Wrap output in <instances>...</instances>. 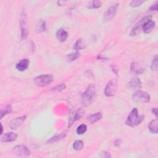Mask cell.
I'll return each mask as SVG.
<instances>
[{
	"label": "cell",
	"mask_w": 158,
	"mask_h": 158,
	"mask_svg": "<svg viewBox=\"0 0 158 158\" xmlns=\"http://www.w3.org/2000/svg\"><path fill=\"white\" fill-rule=\"evenodd\" d=\"M29 64H30V61L27 58L22 59V60H21L19 62L17 63L16 65V68L17 71L20 72H23L29 68Z\"/></svg>",
	"instance_id": "4fadbf2b"
},
{
	"label": "cell",
	"mask_w": 158,
	"mask_h": 158,
	"mask_svg": "<svg viewBox=\"0 0 158 158\" xmlns=\"http://www.w3.org/2000/svg\"><path fill=\"white\" fill-rule=\"evenodd\" d=\"M66 87H67V86L65 84H61L60 85H58L53 87V88H52L51 89V91H55V92H61V91L65 90Z\"/></svg>",
	"instance_id": "83f0119b"
},
{
	"label": "cell",
	"mask_w": 158,
	"mask_h": 158,
	"mask_svg": "<svg viewBox=\"0 0 158 158\" xmlns=\"http://www.w3.org/2000/svg\"><path fill=\"white\" fill-rule=\"evenodd\" d=\"M144 118V116L138 114V109L135 108L131 111L127 117L125 124L130 127H135L140 125Z\"/></svg>",
	"instance_id": "7a4b0ae2"
},
{
	"label": "cell",
	"mask_w": 158,
	"mask_h": 158,
	"mask_svg": "<svg viewBox=\"0 0 158 158\" xmlns=\"http://www.w3.org/2000/svg\"><path fill=\"white\" fill-rule=\"evenodd\" d=\"M84 142L82 140H76L73 143V148L75 151H81L84 148Z\"/></svg>",
	"instance_id": "603a6c76"
},
{
	"label": "cell",
	"mask_w": 158,
	"mask_h": 158,
	"mask_svg": "<svg viewBox=\"0 0 158 158\" xmlns=\"http://www.w3.org/2000/svg\"><path fill=\"white\" fill-rule=\"evenodd\" d=\"M130 71L135 75H140L144 71V68L137 62H134L130 65Z\"/></svg>",
	"instance_id": "8fae6325"
},
{
	"label": "cell",
	"mask_w": 158,
	"mask_h": 158,
	"mask_svg": "<svg viewBox=\"0 0 158 158\" xmlns=\"http://www.w3.org/2000/svg\"><path fill=\"white\" fill-rule=\"evenodd\" d=\"M151 70L153 71H156L157 69V56L155 55L152 60L151 65H150Z\"/></svg>",
	"instance_id": "f1b7e54d"
},
{
	"label": "cell",
	"mask_w": 158,
	"mask_h": 158,
	"mask_svg": "<svg viewBox=\"0 0 158 158\" xmlns=\"http://www.w3.org/2000/svg\"><path fill=\"white\" fill-rule=\"evenodd\" d=\"M104 157H111V156L109 154V153H106V152H104Z\"/></svg>",
	"instance_id": "e575fe53"
},
{
	"label": "cell",
	"mask_w": 158,
	"mask_h": 158,
	"mask_svg": "<svg viewBox=\"0 0 158 158\" xmlns=\"http://www.w3.org/2000/svg\"><path fill=\"white\" fill-rule=\"evenodd\" d=\"M102 116L103 115L101 112H96L95 114H92L88 117V121L90 124H93L101 120Z\"/></svg>",
	"instance_id": "ac0fdd59"
},
{
	"label": "cell",
	"mask_w": 158,
	"mask_h": 158,
	"mask_svg": "<svg viewBox=\"0 0 158 158\" xmlns=\"http://www.w3.org/2000/svg\"><path fill=\"white\" fill-rule=\"evenodd\" d=\"M127 87L131 89H138L141 87V82L138 78H134L128 82Z\"/></svg>",
	"instance_id": "2e32d148"
},
{
	"label": "cell",
	"mask_w": 158,
	"mask_h": 158,
	"mask_svg": "<svg viewBox=\"0 0 158 158\" xmlns=\"http://www.w3.org/2000/svg\"><path fill=\"white\" fill-rule=\"evenodd\" d=\"M157 4H158V2H157L155 3H154L153 5H152L151 6L150 8V11H156L157 10Z\"/></svg>",
	"instance_id": "4dcf8cb0"
},
{
	"label": "cell",
	"mask_w": 158,
	"mask_h": 158,
	"mask_svg": "<svg viewBox=\"0 0 158 158\" xmlns=\"http://www.w3.org/2000/svg\"><path fill=\"white\" fill-rule=\"evenodd\" d=\"M87 130V126L85 124H82L77 127L76 132L78 135H83L86 132Z\"/></svg>",
	"instance_id": "484cf974"
},
{
	"label": "cell",
	"mask_w": 158,
	"mask_h": 158,
	"mask_svg": "<svg viewBox=\"0 0 158 158\" xmlns=\"http://www.w3.org/2000/svg\"><path fill=\"white\" fill-rule=\"evenodd\" d=\"M65 3H66V2H64V1H58V2H57L58 6H62V5H64Z\"/></svg>",
	"instance_id": "836d02e7"
},
{
	"label": "cell",
	"mask_w": 158,
	"mask_h": 158,
	"mask_svg": "<svg viewBox=\"0 0 158 158\" xmlns=\"http://www.w3.org/2000/svg\"><path fill=\"white\" fill-rule=\"evenodd\" d=\"M144 3V2L143 0H134V1H131L129 5L131 8H137L141 6Z\"/></svg>",
	"instance_id": "f546056e"
},
{
	"label": "cell",
	"mask_w": 158,
	"mask_h": 158,
	"mask_svg": "<svg viewBox=\"0 0 158 158\" xmlns=\"http://www.w3.org/2000/svg\"><path fill=\"white\" fill-rule=\"evenodd\" d=\"M84 112H85V111L82 108L78 109L76 111L75 115H74V122L76 121H78V120H80L81 118L83 117Z\"/></svg>",
	"instance_id": "4316f807"
},
{
	"label": "cell",
	"mask_w": 158,
	"mask_h": 158,
	"mask_svg": "<svg viewBox=\"0 0 158 158\" xmlns=\"http://www.w3.org/2000/svg\"><path fill=\"white\" fill-rule=\"evenodd\" d=\"M20 27L21 30V38L22 40H25L28 36L29 30H28L27 15H26L25 11H24V10L22 11L21 14Z\"/></svg>",
	"instance_id": "277c9868"
},
{
	"label": "cell",
	"mask_w": 158,
	"mask_h": 158,
	"mask_svg": "<svg viewBox=\"0 0 158 158\" xmlns=\"http://www.w3.org/2000/svg\"><path fill=\"white\" fill-rule=\"evenodd\" d=\"M46 30V22L43 21H42L39 24L37 25L36 27V32L42 33Z\"/></svg>",
	"instance_id": "d4e9b609"
},
{
	"label": "cell",
	"mask_w": 158,
	"mask_h": 158,
	"mask_svg": "<svg viewBox=\"0 0 158 158\" xmlns=\"http://www.w3.org/2000/svg\"><path fill=\"white\" fill-rule=\"evenodd\" d=\"M152 19V16H145L143 18H142L141 19H140L134 26L133 27V28L131 29L130 32V36H134L138 35V33H139L141 31V30H142V27L144 25V24L147 21L150 20Z\"/></svg>",
	"instance_id": "8992f818"
},
{
	"label": "cell",
	"mask_w": 158,
	"mask_h": 158,
	"mask_svg": "<svg viewBox=\"0 0 158 158\" xmlns=\"http://www.w3.org/2000/svg\"><path fill=\"white\" fill-rule=\"evenodd\" d=\"M121 144V141L120 140H117L114 142V144L115 147H119Z\"/></svg>",
	"instance_id": "d6a6232c"
},
{
	"label": "cell",
	"mask_w": 158,
	"mask_h": 158,
	"mask_svg": "<svg viewBox=\"0 0 158 158\" xmlns=\"http://www.w3.org/2000/svg\"><path fill=\"white\" fill-rule=\"evenodd\" d=\"M119 6V3H117L115 4L112 5L110 6L106 11L103 14V20L104 21H109L111 20L115 15L117 9Z\"/></svg>",
	"instance_id": "52a82bcc"
},
{
	"label": "cell",
	"mask_w": 158,
	"mask_h": 158,
	"mask_svg": "<svg viewBox=\"0 0 158 158\" xmlns=\"http://www.w3.org/2000/svg\"><path fill=\"white\" fill-rule=\"evenodd\" d=\"M17 138V135L14 132H8L4 134L2 138L1 141L2 143H9L14 141Z\"/></svg>",
	"instance_id": "5bb4252c"
},
{
	"label": "cell",
	"mask_w": 158,
	"mask_h": 158,
	"mask_svg": "<svg viewBox=\"0 0 158 158\" xmlns=\"http://www.w3.org/2000/svg\"><path fill=\"white\" fill-rule=\"evenodd\" d=\"M117 82L115 80H111L104 89V95L108 97L114 96L117 91Z\"/></svg>",
	"instance_id": "ba28073f"
},
{
	"label": "cell",
	"mask_w": 158,
	"mask_h": 158,
	"mask_svg": "<svg viewBox=\"0 0 158 158\" xmlns=\"http://www.w3.org/2000/svg\"><path fill=\"white\" fill-rule=\"evenodd\" d=\"M74 48L76 51H80V50H82V49L86 48L87 45H86L85 41L84 40V39L80 38V39H78V40L75 42V43L74 46Z\"/></svg>",
	"instance_id": "d6986e66"
},
{
	"label": "cell",
	"mask_w": 158,
	"mask_h": 158,
	"mask_svg": "<svg viewBox=\"0 0 158 158\" xmlns=\"http://www.w3.org/2000/svg\"><path fill=\"white\" fill-rule=\"evenodd\" d=\"M81 54L80 52L76 51L75 52H72V53L69 54L67 56V60L68 62H73L74 61H75L77 59H78L79 57H80Z\"/></svg>",
	"instance_id": "7402d4cb"
},
{
	"label": "cell",
	"mask_w": 158,
	"mask_h": 158,
	"mask_svg": "<svg viewBox=\"0 0 158 158\" xmlns=\"http://www.w3.org/2000/svg\"><path fill=\"white\" fill-rule=\"evenodd\" d=\"M1 129H2L1 134H3V125H2V124H1Z\"/></svg>",
	"instance_id": "d590c367"
},
{
	"label": "cell",
	"mask_w": 158,
	"mask_h": 158,
	"mask_svg": "<svg viewBox=\"0 0 158 158\" xmlns=\"http://www.w3.org/2000/svg\"><path fill=\"white\" fill-rule=\"evenodd\" d=\"M152 112L155 115L156 118H157V108H154L152 109Z\"/></svg>",
	"instance_id": "1f68e13d"
},
{
	"label": "cell",
	"mask_w": 158,
	"mask_h": 158,
	"mask_svg": "<svg viewBox=\"0 0 158 158\" xmlns=\"http://www.w3.org/2000/svg\"><path fill=\"white\" fill-rule=\"evenodd\" d=\"M101 2L98 0L90 2L88 5V8L90 9H98L101 6Z\"/></svg>",
	"instance_id": "cb8c5ba5"
},
{
	"label": "cell",
	"mask_w": 158,
	"mask_h": 158,
	"mask_svg": "<svg viewBox=\"0 0 158 158\" xmlns=\"http://www.w3.org/2000/svg\"><path fill=\"white\" fill-rule=\"evenodd\" d=\"M96 95L95 86L90 84L87 88L85 91L82 95L81 103L84 107H88L93 103Z\"/></svg>",
	"instance_id": "6da1fadb"
},
{
	"label": "cell",
	"mask_w": 158,
	"mask_h": 158,
	"mask_svg": "<svg viewBox=\"0 0 158 158\" xmlns=\"http://www.w3.org/2000/svg\"><path fill=\"white\" fill-rule=\"evenodd\" d=\"M12 152L18 156H28L30 154L29 148L23 144H19L12 148Z\"/></svg>",
	"instance_id": "9c48e42d"
},
{
	"label": "cell",
	"mask_w": 158,
	"mask_h": 158,
	"mask_svg": "<svg viewBox=\"0 0 158 158\" xmlns=\"http://www.w3.org/2000/svg\"><path fill=\"white\" fill-rule=\"evenodd\" d=\"M11 111L12 108L10 105H7V106L2 108L1 109V113H0V118H1V119H2L3 117H5L6 115L11 113Z\"/></svg>",
	"instance_id": "44dd1931"
},
{
	"label": "cell",
	"mask_w": 158,
	"mask_h": 158,
	"mask_svg": "<svg viewBox=\"0 0 158 158\" xmlns=\"http://www.w3.org/2000/svg\"><path fill=\"white\" fill-rule=\"evenodd\" d=\"M56 36L59 42L63 43L67 40L69 35L68 33L64 29H59L57 30L56 33Z\"/></svg>",
	"instance_id": "9a60e30c"
},
{
	"label": "cell",
	"mask_w": 158,
	"mask_h": 158,
	"mask_svg": "<svg viewBox=\"0 0 158 158\" xmlns=\"http://www.w3.org/2000/svg\"><path fill=\"white\" fill-rule=\"evenodd\" d=\"M54 80V77L51 74L40 75L33 78V82L40 87H44L50 84Z\"/></svg>",
	"instance_id": "3957f363"
},
{
	"label": "cell",
	"mask_w": 158,
	"mask_h": 158,
	"mask_svg": "<svg viewBox=\"0 0 158 158\" xmlns=\"http://www.w3.org/2000/svg\"><path fill=\"white\" fill-rule=\"evenodd\" d=\"M67 131H62V132H61V134H58V135H56L54 137H51V138H49L47 141L46 143H54V142H56L59 140H61L63 138H64L65 137H66L67 135Z\"/></svg>",
	"instance_id": "e0dca14e"
},
{
	"label": "cell",
	"mask_w": 158,
	"mask_h": 158,
	"mask_svg": "<svg viewBox=\"0 0 158 158\" xmlns=\"http://www.w3.org/2000/svg\"><path fill=\"white\" fill-rule=\"evenodd\" d=\"M155 27H156L155 22L153 21L152 19H151L147 21L144 24L142 27V30L144 33H149L153 31V30L155 28Z\"/></svg>",
	"instance_id": "7c38bea8"
},
{
	"label": "cell",
	"mask_w": 158,
	"mask_h": 158,
	"mask_svg": "<svg viewBox=\"0 0 158 158\" xmlns=\"http://www.w3.org/2000/svg\"><path fill=\"white\" fill-rule=\"evenodd\" d=\"M133 101L137 103H147L150 101L151 98L147 92L137 90L132 96Z\"/></svg>",
	"instance_id": "5b68a950"
},
{
	"label": "cell",
	"mask_w": 158,
	"mask_h": 158,
	"mask_svg": "<svg viewBox=\"0 0 158 158\" xmlns=\"http://www.w3.org/2000/svg\"><path fill=\"white\" fill-rule=\"evenodd\" d=\"M149 130L150 131L152 134H156L158 132V127H157V120H153L149 124Z\"/></svg>",
	"instance_id": "ffe728a7"
},
{
	"label": "cell",
	"mask_w": 158,
	"mask_h": 158,
	"mask_svg": "<svg viewBox=\"0 0 158 158\" xmlns=\"http://www.w3.org/2000/svg\"><path fill=\"white\" fill-rule=\"evenodd\" d=\"M26 118H27V115H22L14 118L9 122V127L12 130L17 129L23 124Z\"/></svg>",
	"instance_id": "30bf717a"
}]
</instances>
